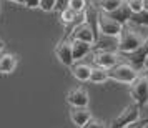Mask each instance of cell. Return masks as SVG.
I'll return each mask as SVG.
<instances>
[{"label":"cell","instance_id":"30bf717a","mask_svg":"<svg viewBox=\"0 0 148 128\" xmlns=\"http://www.w3.org/2000/svg\"><path fill=\"white\" fill-rule=\"evenodd\" d=\"M67 101L72 105V107H77V108H87L88 107V92L85 88H73L67 93Z\"/></svg>","mask_w":148,"mask_h":128},{"label":"cell","instance_id":"484cf974","mask_svg":"<svg viewBox=\"0 0 148 128\" xmlns=\"http://www.w3.org/2000/svg\"><path fill=\"white\" fill-rule=\"evenodd\" d=\"M3 48H5V43H3V40H2V38H0V53L3 52Z\"/></svg>","mask_w":148,"mask_h":128},{"label":"cell","instance_id":"f1b7e54d","mask_svg":"<svg viewBox=\"0 0 148 128\" xmlns=\"http://www.w3.org/2000/svg\"><path fill=\"white\" fill-rule=\"evenodd\" d=\"M0 15H2V8H0Z\"/></svg>","mask_w":148,"mask_h":128},{"label":"cell","instance_id":"cb8c5ba5","mask_svg":"<svg viewBox=\"0 0 148 128\" xmlns=\"http://www.w3.org/2000/svg\"><path fill=\"white\" fill-rule=\"evenodd\" d=\"M23 5L28 8H38L40 7V0H23Z\"/></svg>","mask_w":148,"mask_h":128},{"label":"cell","instance_id":"8992f818","mask_svg":"<svg viewBox=\"0 0 148 128\" xmlns=\"http://www.w3.org/2000/svg\"><path fill=\"white\" fill-rule=\"evenodd\" d=\"M70 40H82V42H87V43H92L95 45V42L98 40V34L95 32V28L88 23L87 20L75 25L72 34H70Z\"/></svg>","mask_w":148,"mask_h":128},{"label":"cell","instance_id":"d4e9b609","mask_svg":"<svg viewBox=\"0 0 148 128\" xmlns=\"http://www.w3.org/2000/svg\"><path fill=\"white\" fill-rule=\"evenodd\" d=\"M68 7V0H58V3H57V8L58 10H63V8H67Z\"/></svg>","mask_w":148,"mask_h":128},{"label":"cell","instance_id":"9c48e42d","mask_svg":"<svg viewBox=\"0 0 148 128\" xmlns=\"http://www.w3.org/2000/svg\"><path fill=\"white\" fill-rule=\"evenodd\" d=\"M123 57L127 58L128 63L133 68H145V60H147V57H148V40L145 42L140 48H136L135 52L125 53Z\"/></svg>","mask_w":148,"mask_h":128},{"label":"cell","instance_id":"44dd1931","mask_svg":"<svg viewBox=\"0 0 148 128\" xmlns=\"http://www.w3.org/2000/svg\"><path fill=\"white\" fill-rule=\"evenodd\" d=\"M57 3H58V0H40V10L43 12H53L57 10Z\"/></svg>","mask_w":148,"mask_h":128},{"label":"cell","instance_id":"52a82bcc","mask_svg":"<svg viewBox=\"0 0 148 128\" xmlns=\"http://www.w3.org/2000/svg\"><path fill=\"white\" fill-rule=\"evenodd\" d=\"M55 55L60 60V63H63L65 67H73L75 58H73V52H72V40L68 37L58 42V45L55 47Z\"/></svg>","mask_w":148,"mask_h":128},{"label":"cell","instance_id":"277c9868","mask_svg":"<svg viewBox=\"0 0 148 128\" xmlns=\"http://www.w3.org/2000/svg\"><path fill=\"white\" fill-rule=\"evenodd\" d=\"M136 120H140V107L133 101L121 110L120 115L110 123V128H127Z\"/></svg>","mask_w":148,"mask_h":128},{"label":"cell","instance_id":"5bb4252c","mask_svg":"<svg viewBox=\"0 0 148 128\" xmlns=\"http://www.w3.org/2000/svg\"><path fill=\"white\" fill-rule=\"evenodd\" d=\"M15 68H17V57L12 53H3L0 55V73L7 75L12 73Z\"/></svg>","mask_w":148,"mask_h":128},{"label":"cell","instance_id":"3957f363","mask_svg":"<svg viewBox=\"0 0 148 128\" xmlns=\"http://www.w3.org/2000/svg\"><path fill=\"white\" fill-rule=\"evenodd\" d=\"M97 28L101 35L105 37H113V38H118L121 34V28L123 25L118 23L116 20H113L112 17L105 12H98V20H97Z\"/></svg>","mask_w":148,"mask_h":128},{"label":"cell","instance_id":"83f0119b","mask_svg":"<svg viewBox=\"0 0 148 128\" xmlns=\"http://www.w3.org/2000/svg\"><path fill=\"white\" fill-rule=\"evenodd\" d=\"M145 68L148 70V57H147V60H145Z\"/></svg>","mask_w":148,"mask_h":128},{"label":"cell","instance_id":"5b68a950","mask_svg":"<svg viewBox=\"0 0 148 128\" xmlns=\"http://www.w3.org/2000/svg\"><path fill=\"white\" fill-rule=\"evenodd\" d=\"M130 95L138 107L148 103V75H138L130 87Z\"/></svg>","mask_w":148,"mask_h":128},{"label":"cell","instance_id":"8fae6325","mask_svg":"<svg viewBox=\"0 0 148 128\" xmlns=\"http://www.w3.org/2000/svg\"><path fill=\"white\" fill-rule=\"evenodd\" d=\"M90 118H93L92 116V112L87 108H77V107H72L70 110V120L73 121V125H77L78 128H82L83 125H87V121Z\"/></svg>","mask_w":148,"mask_h":128},{"label":"cell","instance_id":"4fadbf2b","mask_svg":"<svg viewBox=\"0 0 148 128\" xmlns=\"http://www.w3.org/2000/svg\"><path fill=\"white\" fill-rule=\"evenodd\" d=\"M92 48H93L92 43H87V42H82V40H72V52H73L75 62H78L83 57H87L92 52Z\"/></svg>","mask_w":148,"mask_h":128},{"label":"cell","instance_id":"2e32d148","mask_svg":"<svg viewBox=\"0 0 148 128\" xmlns=\"http://www.w3.org/2000/svg\"><path fill=\"white\" fill-rule=\"evenodd\" d=\"M83 17V14H77L75 10H72L70 7L63 8L60 12V22L63 23V25H70V23H75V25H78V18H82Z\"/></svg>","mask_w":148,"mask_h":128},{"label":"cell","instance_id":"4316f807","mask_svg":"<svg viewBox=\"0 0 148 128\" xmlns=\"http://www.w3.org/2000/svg\"><path fill=\"white\" fill-rule=\"evenodd\" d=\"M10 2H15V3H18V5H23V0H10Z\"/></svg>","mask_w":148,"mask_h":128},{"label":"cell","instance_id":"7402d4cb","mask_svg":"<svg viewBox=\"0 0 148 128\" xmlns=\"http://www.w3.org/2000/svg\"><path fill=\"white\" fill-rule=\"evenodd\" d=\"M82 128H107V127H105V123L101 120H98V118H90V120L87 121V125H83Z\"/></svg>","mask_w":148,"mask_h":128},{"label":"cell","instance_id":"603a6c76","mask_svg":"<svg viewBox=\"0 0 148 128\" xmlns=\"http://www.w3.org/2000/svg\"><path fill=\"white\" fill-rule=\"evenodd\" d=\"M148 127V118H140V120L133 121L132 125H128L127 128H147Z\"/></svg>","mask_w":148,"mask_h":128},{"label":"cell","instance_id":"7c38bea8","mask_svg":"<svg viewBox=\"0 0 148 128\" xmlns=\"http://www.w3.org/2000/svg\"><path fill=\"white\" fill-rule=\"evenodd\" d=\"M110 17L113 18V20H116L118 23H121V25H125V23H128V22L132 20V15H133V12H132V8L128 7L127 0L121 3L118 8H115L113 12H110Z\"/></svg>","mask_w":148,"mask_h":128},{"label":"cell","instance_id":"6da1fadb","mask_svg":"<svg viewBox=\"0 0 148 128\" xmlns=\"http://www.w3.org/2000/svg\"><path fill=\"white\" fill-rule=\"evenodd\" d=\"M147 40H148V28L128 22V23L123 25L121 34L118 37V52H120V55L132 53L136 48H140Z\"/></svg>","mask_w":148,"mask_h":128},{"label":"cell","instance_id":"ac0fdd59","mask_svg":"<svg viewBox=\"0 0 148 128\" xmlns=\"http://www.w3.org/2000/svg\"><path fill=\"white\" fill-rule=\"evenodd\" d=\"M123 2H125V0H100L98 7H100L101 12H105V14H110V12H113L115 8L120 7Z\"/></svg>","mask_w":148,"mask_h":128},{"label":"cell","instance_id":"7a4b0ae2","mask_svg":"<svg viewBox=\"0 0 148 128\" xmlns=\"http://www.w3.org/2000/svg\"><path fill=\"white\" fill-rule=\"evenodd\" d=\"M136 68H133L130 63H118L108 70V78L113 81H118V83H128L132 85L135 80H136Z\"/></svg>","mask_w":148,"mask_h":128},{"label":"cell","instance_id":"9a60e30c","mask_svg":"<svg viewBox=\"0 0 148 128\" xmlns=\"http://www.w3.org/2000/svg\"><path fill=\"white\" fill-rule=\"evenodd\" d=\"M72 73L77 80L80 81H88L90 80V75H92V67L87 63H73L72 67Z\"/></svg>","mask_w":148,"mask_h":128},{"label":"cell","instance_id":"d6986e66","mask_svg":"<svg viewBox=\"0 0 148 128\" xmlns=\"http://www.w3.org/2000/svg\"><path fill=\"white\" fill-rule=\"evenodd\" d=\"M132 23L135 25H140V27H147L148 28V10H141L138 14L132 15Z\"/></svg>","mask_w":148,"mask_h":128},{"label":"cell","instance_id":"ba28073f","mask_svg":"<svg viewBox=\"0 0 148 128\" xmlns=\"http://www.w3.org/2000/svg\"><path fill=\"white\" fill-rule=\"evenodd\" d=\"M97 67H101V68H107L110 70L112 67L118 65L120 63V55L113 52V50H98L93 57Z\"/></svg>","mask_w":148,"mask_h":128},{"label":"cell","instance_id":"ffe728a7","mask_svg":"<svg viewBox=\"0 0 148 128\" xmlns=\"http://www.w3.org/2000/svg\"><path fill=\"white\" fill-rule=\"evenodd\" d=\"M68 7L77 14H83L87 10V0H68Z\"/></svg>","mask_w":148,"mask_h":128},{"label":"cell","instance_id":"e0dca14e","mask_svg":"<svg viewBox=\"0 0 148 128\" xmlns=\"http://www.w3.org/2000/svg\"><path fill=\"white\" fill-rule=\"evenodd\" d=\"M108 78V70L101 67H93L92 68V75H90V81L93 83H105Z\"/></svg>","mask_w":148,"mask_h":128}]
</instances>
